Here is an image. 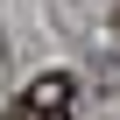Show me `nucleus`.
Instances as JSON below:
<instances>
[{"label":"nucleus","mask_w":120,"mask_h":120,"mask_svg":"<svg viewBox=\"0 0 120 120\" xmlns=\"http://www.w3.org/2000/svg\"><path fill=\"white\" fill-rule=\"evenodd\" d=\"M71 99H78L71 71H42V78L21 92V113H28V120H71Z\"/></svg>","instance_id":"1"},{"label":"nucleus","mask_w":120,"mask_h":120,"mask_svg":"<svg viewBox=\"0 0 120 120\" xmlns=\"http://www.w3.org/2000/svg\"><path fill=\"white\" fill-rule=\"evenodd\" d=\"M7 120H28V113H21V106H14V113H7Z\"/></svg>","instance_id":"2"}]
</instances>
